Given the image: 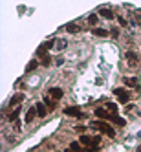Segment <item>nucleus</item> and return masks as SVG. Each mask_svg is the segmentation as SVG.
Wrapping results in <instances>:
<instances>
[{"label": "nucleus", "instance_id": "f257e3e1", "mask_svg": "<svg viewBox=\"0 0 141 152\" xmlns=\"http://www.w3.org/2000/svg\"><path fill=\"white\" fill-rule=\"evenodd\" d=\"M92 126L94 128H97L99 132H103V134H106L108 137H115V132H114V128L108 125L106 121H95V123H92Z\"/></svg>", "mask_w": 141, "mask_h": 152}, {"label": "nucleus", "instance_id": "f03ea898", "mask_svg": "<svg viewBox=\"0 0 141 152\" xmlns=\"http://www.w3.org/2000/svg\"><path fill=\"white\" fill-rule=\"evenodd\" d=\"M99 141H101V137L99 136H95V137H90V136H81V143L83 145H99ZM97 148V147H95Z\"/></svg>", "mask_w": 141, "mask_h": 152}, {"label": "nucleus", "instance_id": "7ed1b4c3", "mask_svg": "<svg viewBox=\"0 0 141 152\" xmlns=\"http://www.w3.org/2000/svg\"><path fill=\"white\" fill-rule=\"evenodd\" d=\"M114 94L117 95V99L121 101V103H128V99H130V94H128L125 88H115Z\"/></svg>", "mask_w": 141, "mask_h": 152}, {"label": "nucleus", "instance_id": "20e7f679", "mask_svg": "<svg viewBox=\"0 0 141 152\" xmlns=\"http://www.w3.org/2000/svg\"><path fill=\"white\" fill-rule=\"evenodd\" d=\"M48 94H50L51 99H61V97L64 95L62 88H59V86H53V88H50V90H48Z\"/></svg>", "mask_w": 141, "mask_h": 152}, {"label": "nucleus", "instance_id": "39448f33", "mask_svg": "<svg viewBox=\"0 0 141 152\" xmlns=\"http://www.w3.org/2000/svg\"><path fill=\"white\" fill-rule=\"evenodd\" d=\"M64 114H66V115H75V117H83V112L79 110L77 106H68V108H64Z\"/></svg>", "mask_w": 141, "mask_h": 152}, {"label": "nucleus", "instance_id": "423d86ee", "mask_svg": "<svg viewBox=\"0 0 141 152\" xmlns=\"http://www.w3.org/2000/svg\"><path fill=\"white\" fill-rule=\"evenodd\" d=\"M22 101H24V94H17V95L11 97V101H9V106H13V108H15V106H18Z\"/></svg>", "mask_w": 141, "mask_h": 152}, {"label": "nucleus", "instance_id": "0eeeda50", "mask_svg": "<svg viewBox=\"0 0 141 152\" xmlns=\"http://www.w3.org/2000/svg\"><path fill=\"white\" fill-rule=\"evenodd\" d=\"M126 61H128V66H136L139 59H137V55L134 51H126Z\"/></svg>", "mask_w": 141, "mask_h": 152}, {"label": "nucleus", "instance_id": "6e6552de", "mask_svg": "<svg viewBox=\"0 0 141 152\" xmlns=\"http://www.w3.org/2000/svg\"><path fill=\"white\" fill-rule=\"evenodd\" d=\"M108 121H114L117 126H125V119L119 117L117 114H110V115H108Z\"/></svg>", "mask_w": 141, "mask_h": 152}, {"label": "nucleus", "instance_id": "1a4fd4ad", "mask_svg": "<svg viewBox=\"0 0 141 152\" xmlns=\"http://www.w3.org/2000/svg\"><path fill=\"white\" fill-rule=\"evenodd\" d=\"M35 115H39V114H37V108L31 106L29 110H28V114H26V123H31V121L35 119Z\"/></svg>", "mask_w": 141, "mask_h": 152}, {"label": "nucleus", "instance_id": "9d476101", "mask_svg": "<svg viewBox=\"0 0 141 152\" xmlns=\"http://www.w3.org/2000/svg\"><path fill=\"white\" fill-rule=\"evenodd\" d=\"M18 112H20V106H17L15 110H11L7 114V121H18Z\"/></svg>", "mask_w": 141, "mask_h": 152}, {"label": "nucleus", "instance_id": "9b49d317", "mask_svg": "<svg viewBox=\"0 0 141 152\" xmlns=\"http://www.w3.org/2000/svg\"><path fill=\"white\" fill-rule=\"evenodd\" d=\"M66 46H68V40H66V39H57V40H55V48H57L59 51L66 50Z\"/></svg>", "mask_w": 141, "mask_h": 152}, {"label": "nucleus", "instance_id": "f8f14e48", "mask_svg": "<svg viewBox=\"0 0 141 152\" xmlns=\"http://www.w3.org/2000/svg\"><path fill=\"white\" fill-rule=\"evenodd\" d=\"M37 114H39V117H44L46 115V103H37Z\"/></svg>", "mask_w": 141, "mask_h": 152}, {"label": "nucleus", "instance_id": "ddd939ff", "mask_svg": "<svg viewBox=\"0 0 141 152\" xmlns=\"http://www.w3.org/2000/svg\"><path fill=\"white\" fill-rule=\"evenodd\" d=\"M95 115H97V117H101L103 121H106V119H108V115H110V114H108V112L104 110V108H97V110H95Z\"/></svg>", "mask_w": 141, "mask_h": 152}, {"label": "nucleus", "instance_id": "4468645a", "mask_svg": "<svg viewBox=\"0 0 141 152\" xmlns=\"http://www.w3.org/2000/svg\"><path fill=\"white\" fill-rule=\"evenodd\" d=\"M66 31H70V33H79V31H81V26L72 22V24H68V26H66Z\"/></svg>", "mask_w": 141, "mask_h": 152}, {"label": "nucleus", "instance_id": "2eb2a0df", "mask_svg": "<svg viewBox=\"0 0 141 152\" xmlns=\"http://www.w3.org/2000/svg\"><path fill=\"white\" fill-rule=\"evenodd\" d=\"M92 33H94L95 37H106L108 31H106V29H101V28H95V29H92Z\"/></svg>", "mask_w": 141, "mask_h": 152}, {"label": "nucleus", "instance_id": "dca6fc26", "mask_svg": "<svg viewBox=\"0 0 141 152\" xmlns=\"http://www.w3.org/2000/svg\"><path fill=\"white\" fill-rule=\"evenodd\" d=\"M101 17H104V18H108V20H112V18H114V13L110 11V9H104V7H103V9H101Z\"/></svg>", "mask_w": 141, "mask_h": 152}, {"label": "nucleus", "instance_id": "f3484780", "mask_svg": "<svg viewBox=\"0 0 141 152\" xmlns=\"http://www.w3.org/2000/svg\"><path fill=\"white\" fill-rule=\"evenodd\" d=\"M97 22H99V17H97L95 13H92V15L88 17V24H92V26H95Z\"/></svg>", "mask_w": 141, "mask_h": 152}, {"label": "nucleus", "instance_id": "a211bd4d", "mask_svg": "<svg viewBox=\"0 0 141 152\" xmlns=\"http://www.w3.org/2000/svg\"><path fill=\"white\" fill-rule=\"evenodd\" d=\"M125 84H128V86H137V79H132V77H125Z\"/></svg>", "mask_w": 141, "mask_h": 152}, {"label": "nucleus", "instance_id": "6ab92c4d", "mask_svg": "<svg viewBox=\"0 0 141 152\" xmlns=\"http://www.w3.org/2000/svg\"><path fill=\"white\" fill-rule=\"evenodd\" d=\"M106 110H110L112 114H115V112H117V104H114V103H106Z\"/></svg>", "mask_w": 141, "mask_h": 152}, {"label": "nucleus", "instance_id": "aec40b11", "mask_svg": "<svg viewBox=\"0 0 141 152\" xmlns=\"http://www.w3.org/2000/svg\"><path fill=\"white\" fill-rule=\"evenodd\" d=\"M37 64H39L37 61H31V62L28 64V66H26V72H31V70H35V68H37Z\"/></svg>", "mask_w": 141, "mask_h": 152}, {"label": "nucleus", "instance_id": "412c9836", "mask_svg": "<svg viewBox=\"0 0 141 152\" xmlns=\"http://www.w3.org/2000/svg\"><path fill=\"white\" fill-rule=\"evenodd\" d=\"M42 46H44L46 50H50L51 46H55V40H48V42H44V44H42Z\"/></svg>", "mask_w": 141, "mask_h": 152}, {"label": "nucleus", "instance_id": "4be33fe9", "mask_svg": "<svg viewBox=\"0 0 141 152\" xmlns=\"http://www.w3.org/2000/svg\"><path fill=\"white\" fill-rule=\"evenodd\" d=\"M44 103H48V106H50V108H55V103H53L50 97H44Z\"/></svg>", "mask_w": 141, "mask_h": 152}, {"label": "nucleus", "instance_id": "5701e85b", "mask_svg": "<svg viewBox=\"0 0 141 152\" xmlns=\"http://www.w3.org/2000/svg\"><path fill=\"white\" fill-rule=\"evenodd\" d=\"M55 64H59V66H61V64H64V59L62 57H57L55 59Z\"/></svg>", "mask_w": 141, "mask_h": 152}, {"label": "nucleus", "instance_id": "b1692460", "mask_svg": "<svg viewBox=\"0 0 141 152\" xmlns=\"http://www.w3.org/2000/svg\"><path fill=\"white\" fill-rule=\"evenodd\" d=\"M110 33H112L114 37H119V29H112V31H110Z\"/></svg>", "mask_w": 141, "mask_h": 152}, {"label": "nucleus", "instance_id": "393cba45", "mask_svg": "<svg viewBox=\"0 0 141 152\" xmlns=\"http://www.w3.org/2000/svg\"><path fill=\"white\" fill-rule=\"evenodd\" d=\"M119 24H121V26H126V20H125V18H121V17H119Z\"/></svg>", "mask_w": 141, "mask_h": 152}, {"label": "nucleus", "instance_id": "a878e982", "mask_svg": "<svg viewBox=\"0 0 141 152\" xmlns=\"http://www.w3.org/2000/svg\"><path fill=\"white\" fill-rule=\"evenodd\" d=\"M64 152H75V150H72V148H66V150H64Z\"/></svg>", "mask_w": 141, "mask_h": 152}, {"label": "nucleus", "instance_id": "bb28decb", "mask_svg": "<svg viewBox=\"0 0 141 152\" xmlns=\"http://www.w3.org/2000/svg\"><path fill=\"white\" fill-rule=\"evenodd\" d=\"M137 152H141V145H139V147H137Z\"/></svg>", "mask_w": 141, "mask_h": 152}]
</instances>
